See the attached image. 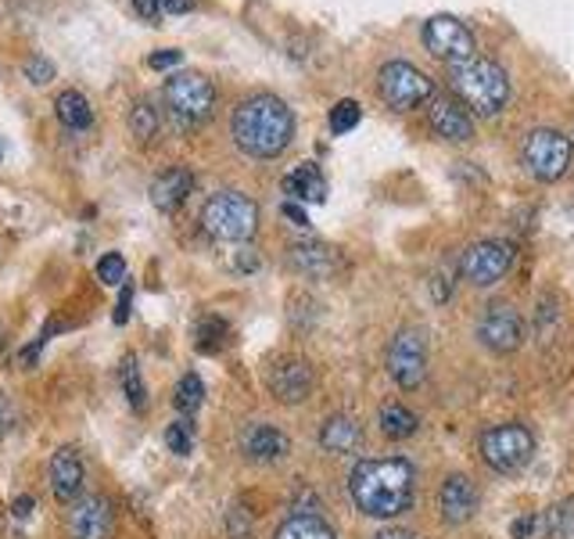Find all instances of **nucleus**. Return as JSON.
<instances>
[{
	"label": "nucleus",
	"instance_id": "f257e3e1",
	"mask_svg": "<svg viewBox=\"0 0 574 539\" xmlns=\"http://www.w3.org/2000/svg\"><path fill=\"white\" fill-rule=\"evenodd\" d=\"M413 482L417 471L406 457H366L352 468L349 493L352 504L371 518H395L413 504Z\"/></svg>",
	"mask_w": 574,
	"mask_h": 539
},
{
	"label": "nucleus",
	"instance_id": "f03ea898",
	"mask_svg": "<svg viewBox=\"0 0 574 539\" xmlns=\"http://www.w3.org/2000/svg\"><path fill=\"white\" fill-rule=\"evenodd\" d=\"M230 133L244 155L252 158H277L287 152L295 138V116L277 94H252L234 108Z\"/></svg>",
	"mask_w": 574,
	"mask_h": 539
},
{
	"label": "nucleus",
	"instance_id": "7ed1b4c3",
	"mask_svg": "<svg viewBox=\"0 0 574 539\" xmlns=\"http://www.w3.org/2000/svg\"><path fill=\"white\" fill-rule=\"evenodd\" d=\"M449 90L471 116H499L510 105V76L499 62L471 58L463 65H449Z\"/></svg>",
	"mask_w": 574,
	"mask_h": 539
},
{
	"label": "nucleus",
	"instance_id": "20e7f679",
	"mask_svg": "<svg viewBox=\"0 0 574 539\" xmlns=\"http://www.w3.org/2000/svg\"><path fill=\"white\" fill-rule=\"evenodd\" d=\"M201 227H205V234L216 241L241 245V241H252L258 231V206L241 191H220L205 201Z\"/></svg>",
	"mask_w": 574,
	"mask_h": 539
},
{
	"label": "nucleus",
	"instance_id": "39448f33",
	"mask_svg": "<svg viewBox=\"0 0 574 539\" xmlns=\"http://www.w3.org/2000/svg\"><path fill=\"white\" fill-rule=\"evenodd\" d=\"M162 94H166V108L180 130H198L216 108V87L201 73H173Z\"/></svg>",
	"mask_w": 574,
	"mask_h": 539
},
{
	"label": "nucleus",
	"instance_id": "423d86ee",
	"mask_svg": "<svg viewBox=\"0 0 574 539\" xmlns=\"http://www.w3.org/2000/svg\"><path fill=\"white\" fill-rule=\"evenodd\" d=\"M571 155H574L571 138H564V133L550 130V127L531 130L525 138V144H521L525 169L542 184H553V180L564 177V173L571 169Z\"/></svg>",
	"mask_w": 574,
	"mask_h": 539
},
{
	"label": "nucleus",
	"instance_id": "0eeeda50",
	"mask_svg": "<svg viewBox=\"0 0 574 539\" xmlns=\"http://www.w3.org/2000/svg\"><path fill=\"white\" fill-rule=\"evenodd\" d=\"M377 94L388 108H395V112H409V108L431 101L434 84L428 73L417 69V65L388 62V65H380V73H377Z\"/></svg>",
	"mask_w": 574,
	"mask_h": 539
},
{
	"label": "nucleus",
	"instance_id": "6e6552de",
	"mask_svg": "<svg viewBox=\"0 0 574 539\" xmlns=\"http://www.w3.org/2000/svg\"><path fill=\"white\" fill-rule=\"evenodd\" d=\"M531 453H536V436H531V428L525 425H496L482 436L485 464L492 471H499V475L521 471L531 461Z\"/></svg>",
	"mask_w": 574,
	"mask_h": 539
},
{
	"label": "nucleus",
	"instance_id": "1a4fd4ad",
	"mask_svg": "<svg viewBox=\"0 0 574 539\" xmlns=\"http://www.w3.org/2000/svg\"><path fill=\"white\" fill-rule=\"evenodd\" d=\"M423 47H428L439 62H445V69L449 65H463V62L477 58L474 33L453 15H434L423 22Z\"/></svg>",
	"mask_w": 574,
	"mask_h": 539
},
{
	"label": "nucleus",
	"instance_id": "9d476101",
	"mask_svg": "<svg viewBox=\"0 0 574 539\" xmlns=\"http://www.w3.org/2000/svg\"><path fill=\"white\" fill-rule=\"evenodd\" d=\"M514 266V249L503 241H474V245L460 255V274L471 280L474 288H492L510 274Z\"/></svg>",
	"mask_w": 574,
	"mask_h": 539
},
{
	"label": "nucleus",
	"instance_id": "9b49d317",
	"mask_svg": "<svg viewBox=\"0 0 574 539\" xmlns=\"http://www.w3.org/2000/svg\"><path fill=\"white\" fill-rule=\"evenodd\" d=\"M388 374L402 388H417L428 374V334L423 328H402L388 349Z\"/></svg>",
	"mask_w": 574,
	"mask_h": 539
},
{
	"label": "nucleus",
	"instance_id": "f8f14e48",
	"mask_svg": "<svg viewBox=\"0 0 574 539\" xmlns=\"http://www.w3.org/2000/svg\"><path fill=\"white\" fill-rule=\"evenodd\" d=\"M477 339H482L485 349H492V353H499V356H507V353H514V349H521V342H525L521 314H517L510 302L485 306L482 320H477Z\"/></svg>",
	"mask_w": 574,
	"mask_h": 539
},
{
	"label": "nucleus",
	"instance_id": "ddd939ff",
	"mask_svg": "<svg viewBox=\"0 0 574 539\" xmlns=\"http://www.w3.org/2000/svg\"><path fill=\"white\" fill-rule=\"evenodd\" d=\"M269 393L277 396L280 403H306L317 388V374L302 360V356H280L266 374Z\"/></svg>",
	"mask_w": 574,
	"mask_h": 539
},
{
	"label": "nucleus",
	"instance_id": "4468645a",
	"mask_svg": "<svg viewBox=\"0 0 574 539\" xmlns=\"http://www.w3.org/2000/svg\"><path fill=\"white\" fill-rule=\"evenodd\" d=\"M115 525V507L108 496H84L68 510V536L73 539H108Z\"/></svg>",
	"mask_w": 574,
	"mask_h": 539
},
{
	"label": "nucleus",
	"instance_id": "2eb2a0df",
	"mask_svg": "<svg viewBox=\"0 0 574 539\" xmlns=\"http://www.w3.org/2000/svg\"><path fill=\"white\" fill-rule=\"evenodd\" d=\"M428 123L449 144H467L474 138V116L456 98H449V94H445V98H434L431 101Z\"/></svg>",
	"mask_w": 574,
	"mask_h": 539
},
{
	"label": "nucleus",
	"instance_id": "dca6fc26",
	"mask_svg": "<svg viewBox=\"0 0 574 539\" xmlns=\"http://www.w3.org/2000/svg\"><path fill=\"white\" fill-rule=\"evenodd\" d=\"M439 510L445 525H463L477 510V490L467 475H449L439 490Z\"/></svg>",
	"mask_w": 574,
	"mask_h": 539
},
{
	"label": "nucleus",
	"instance_id": "f3484780",
	"mask_svg": "<svg viewBox=\"0 0 574 539\" xmlns=\"http://www.w3.org/2000/svg\"><path fill=\"white\" fill-rule=\"evenodd\" d=\"M241 450L249 461L273 464V461H284V457L291 453V439L273 425H249L241 436Z\"/></svg>",
	"mask_w": 574,
	"mask_h": 539
},
{
	"label": "nucleus",
	"instance_id": "a211bd4d",
	"mask_svg": "<svg viewBox=\"0 0 574 539\" xmlns=\"http://www.w3.org/2000/svg\"><path fill=\"white\" fill-rule=\"evenodd\" d=\"M51 490L62 504H73L84 493V461L73 447H62L51 457Z\"/></svg>",
	"mask_w": 574,
	"mask_h": 539
},
{
	"label": "nucleus",
	"instance_id": "6ab92c4d",
	"mask_svg": "<svg viewBox=\"0 0 574 539\" xmlns=\"http://www.w3.org/2000/svg\"><path fill=\"white\" fill-rule=\"evenodd\" d=\"M195 191V173L184 169V166H173L166 173H158L155 184H152V206L158 212H176L184 206Z\"/></svg>",
	"mask_w": 574,
	"mask_h": 539
},
{
	"label": "nucleus",
	"instance_id": "aec40b11",
	"mask_svg": "<svg viewBox=\"0 0 574 539\" xmlns=\"http://www.w3.org/2000/svg\"><path fill=\"white\" fill-rule=\"evenodd\" d=\"M360 442H363V428L349 414L327 417L323 428H320V447L327 453H355V450H360Z\"/></svg>",
	"mask_w": 574,
	"mask_h": 539
},
{
	"label": "nucleus",
	"instance_id": "412c9836",
	"mask_svg": "<svg viewBox=\"0 0 574 539\" xmlns=\"http://www.w3.org/2000/svg\"><path fill=\"white\" fill-rule=\"evenodd\" d=\"M284 195H287V201H323L327 198V180H323L317 162H306V166L287 173Z\"/></svg>",
	"mask_w": 574,
	"mask_h": 539
},
{
	"label": "nucleus",
	"instance_id": "4be33fe9",
	"mask_svg": "<svg viewBox=\"0 0 574 539\" xmlns=\"http://www.w3.org/2000/svg\"><path fill=\"white\" fill-rule=\"evenodd\" d=\"M291 263L295 270H302L306 277H331L338 266L334 249H327L323 241H306V245L291 249Z\"/></svg>",
	"mask_w": 574,
	"mask_h": 539
},
{
	"label": "nucleus",
	"instance_id": "5701e85b",
	"mask_svg": "<svg viewBox=\"0 0 574 539\" xmlns=\"http://www.w3.org/2000/svg\"><path fill=\"white\" fill-rule=\"evenodd\" d=\"M273 539H338V532L320 515H291Z\"/></svg>",
	"mask_w": 574,
	"mask_h": 539
},
{
	"label": "nucleus",
	"instance_id": "b1692460",
	"mask_svg": "<svg viewBox=\"0 0 574 539\" xmlns=\"http://www.w3.org/2000/svg\"><path fill=\"white\" fill-rule=\"evenodd\" d=\"M54 108H58V119L68 127V130H87L93 123V108L90 101L84 98L79 90H65L58 94V101H54Z\"/></svg>",
	"mask_w": 574,
	"mask_h": 539
},
{
	"label": "nucleus",
	"instance_id": "393cba45",
	"mask_svg": "<svg viewBox=\"0 0 574 539\" xmlns=\"http://www.w3.org/2000/svg\"><path fill=\"white\" fill-rule=\"evenodd\" d=\"M380 431H385L388 439H409L417 431V414L413 410H406L402 403H385V407H380Z\"/></svg>",
	"mask_w": 574,
	"mask_h": 539
},
{
	"label": "nucleus",
	"instance_id": "a878e982",
	"mask_svg": "<svg viewBox=\"0 0 574 539\" xmlns=\"http://www.w3.org/2000/svg\"><path fill=\"white\" fill-rule=\"evenodd\" d=\"M119 377H122V396L130 399V407H133V410H144L147 388H144V377H141V367H136V356H133V353L122 356Z\"/></svg>",
	"mask_w": 574,
	"mask_h": 539
},
{
	"label": "nucleus",
	"instance_id": "bb28decb",
	"mask_svg": "<svg viewBox=\"0 0 574 539\" xmlns=\"http://www.w3.org/2000/svg\"><path fill=\"white\" fill-rule=\"evenodd\" d=\"M130 130H133V138L147 144V141H155V133H158V108L152 101H136L130 108Z\"/></svg>",
	"mask_w": 574,
	"mask_h": 539
},
{
	"label": "nucleus",
	"instance_id": "cd10ccee",
	"mask_svg": "<svg viewBox=\"0 0 574 539\" xmlns=\"http://www.w3.org/2000/svg\"><path fill=\"white\" fill-rule=\"evenodd\" d=\"M201 399H205V385H201V377L198 374H184L180 377V385H176V410L180 414H195L201 407Z\"/></svg>",
	"mask_w": 574,
	"mask_h": 539
},
{
	"label": "nucleus",
	"instance_id": "c85d7f7f",
	"mask_svg": "<svg viewBox=\"0 0 574 539\" xmlns=\"http://www.w3.org/2000/svg\"><path fill=\"white\" fill-rule=\"evenodd\" d=\"M360 119H363L360 101H352V98L338 101L331 108V133H334V138H345V133H352L355 127H360Z\"/></svg>",
	"mask_w": 574,
	"mask_h": 539
},
{
	"label": "nucleus",
	"instance_id": "c756f323",
	"mask_svg": "<svg viewBox=\"0 0 574 539\" xmlns=\"http://www.w3.org/2000/svg\"><path fill=\"white\" fill-rule=\"evenodd\" d=\"M227 334H230L227 320H220V317L201 320L198 323V349L201 353H220V349L227 345Z\"/></svg>",
	"mask_w": 574,
	"mask_h": 539
},
{
	"label": "nucleus",
	"instance_id": "7c9ffc66",
	"mask_svg": "<svg viewBox=\"0 0 574 539\" xmlns=\"http://www.w3.org/2000/svg\"><path fill=\"white\" fill-rule=\"evenodd\" d=\"M545 525H550L553 539H574V501L556 504L550 510V518H545Z\"/></svg>",
	"mask_w": 574,
	"mask_h": 539
},
{
	"label": "nucleus",
	"instance_id": "2f4dec72",
	"mask_svg": "<svg viewBox=\"0 0 574 539\" xmlns=\"http://www.w3.org/2000/svg\"><path fill=\"white\" fill-rule=\"evenodd\" d=\"M166 447L176 457H187L190 450H195V428H190V421H173L166 428Z\"/></svg>",
	"mask_w": 574,
	"mask_h": 539
},
{
	"label": "nucleus",
	"instance_id": "473e14b6",
	"mask_svg": "<svg viewBox=\"0 0 574 539\" xmlns=\"http://www.w3.org/2000/svg\"><path fill=\"white\" fill-rule=\"evenodd\" d=\"M98 277L101 285H122L126 280V260H122L119 252H108L98 260Z\"/></svg>",
	"mask_w": 574,
	"mask_h": 539
},
{
	"label": "nucleus",
	"instance_id": "72a5a7b5",
	"mask_svg": "<svg viewBox=\"0 0 574 539\" xmlns=\"http://www.w3.org/2000/svg\"><path fill=\"white\" fill-rule=\"evenodd\" d=\"M22 73H25V79H30L33 87H47L54 79V62L44 58V54H36V58H30L22 65Z\"/></svg>",
	"mask_w": 574,
	"mask_h": 539
},
{
	"label": "nucleus",
	"instance_id": "f704fd0d",
	"mask_svg": "<svg viewBox=\"0 0 574 539\" xmlns=\"http://www.w3.org/2000/svg\"><path fill=\"white\" fill-rule=\"evenodd\" d=\"M180 62H184V51H155L152 58H147V65H152L155 73H169Z\"/></svg>",
	"mask_w": 574,
	"mask_h": 539
},
{
	"label": "nucleus",
	"instance_id": "c9c22d12",
	"mask_svg": "<svg viewBox=\"0 0 574 539\" xmlns=\"http://www.w3.org/2000/svg\"><path fill=\"white\" fill-rule=\"evenodd\" d=\"M230 536H234V539H249L252 536V521H249V515H244V510L241 507H234V510H230Z\"/></svg>",
	"mask_w": 574,
	"mask_h": 539
},
{
	"label": "nucleus",
	"instance_id": "e433bc0d",
	"mask_svg": "<svg viewBox=\"0 0 574 539\" xmlns=\"http://www.w3.org/2000/svg\"><path fill=\"white\" fill-rule=\"evenodd\" d=\"M133 8L144 22H158L162 15V0H133Z\"/></svg>",
	"mask_w": 574,
	"mask_h": 539
},
{
	"label": "nucleus",
	"instance_id": "4c0bfd02",
	"mask_svg": "<svg viewBox=\"0 0 574 539\" xmlns=\"http://www.w3.org/2000/svg\"><path fill=\"white\" fill-rule=\"evenodd\" d=\"M280 212H284L287 220H291L295 227H309V216H306V209H302V206H298V201H284Z\"/></svg>",
	"mask_w": 574,
	"mask_h": 539
},
{
	"label": "nucleus",
	"instance_id": "58836bf2",
	"mask_svg": "<svg viewBox=\"0 0 574 539\" xmlns=\"http://www.w3.org/2000/svg\"><path fill=\"white\" fill-rule=\"evenodd\" d=\"M11 425H15V407H11V399L0 393V436L11 431Z\"/></svg>",
	"mask_w": 574,
	"mask_h": 539
},
{
	"label": "nucleus",
	"instance_id": "ea45409f",
	"mask_svg": "<svg viewBox=\"0 0 574 539\" xmlns=\"http://www.w3.org/2000/svg\"><path fill=\"white\" fill-rule=\"evenodd\" d=\"M33 510H36V501H33V496H19V501L11 504V515H15L19 521H25V518H30Z\"/></svg>",
	"mask_w": 574,
	"mask_h": 539
},
{
	"label": "nucleus",
	"instance_id": "a19ab883",
	"mask_svg": "<svg viewBox=\"0 0 574 539\" xmlns=\"http://www.w3.org/2000/svg\"><path fill=\"white\" fill-rule=\"evenodd\" d=\"M536 529H539V518L528 515V518H521V521H514V539H528Z\"/></svg>",
	"mask_w": 574,
	"mask_h": 539
},
{
	"label": "nucleus",
	"instance_id": "79ce46f5",
	"mask_svg": "<svg viewBox=\"0 0 574 539\" xmlns=\"http://www.w3.org/2000/svg\"><path fill=\"white\" fill-rule=\"evenodd\" d=\"M190 8H195V0H162V11H169V15H187Z\"/></svg>",
	"mask_w": 574,
	"mask_h": 539
},
{
	"label": "nucleus",
	"instance_id": "37998d69",
	"mask_svg": "<svg viewBox=\"0 0 574 539\" xmlns=\"http://www.w3.org/2000/svg\"><path fill=\"white\" fill-rule=\"evenodd\" d=\"M374 539H423V536H417V532H409V529H395V525H391V529H380Z\"/></svg>",
	"mask_w": 574,
	"mask_h": 539
},
{
	"label": "nucleus",
	"instance_id": "c03bdc74",
	"mask_svg": "<svg viewBox=\"0 0 574 539\" xmlns=\"http://www.w3.org/2000/svg\"><path fill=\"white\" fill-rule=\"evenodd\" d=\"M0 158H4V144H0Z\"/></svg>",
	"mask_w": 574,
	"mask_h": 539
}]
</instances>
